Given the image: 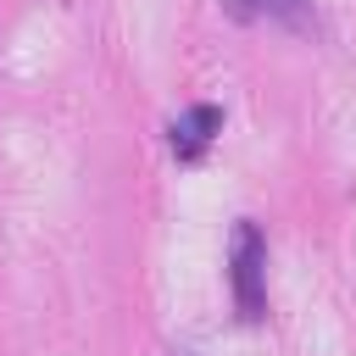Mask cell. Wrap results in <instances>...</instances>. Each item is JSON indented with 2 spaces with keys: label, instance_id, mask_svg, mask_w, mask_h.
I'll return each instance as SVG.
<instances>
[{
  "label": "cell",
  "instance_id": "3",
  "mask_svg": "<svg viewBox=\"0 0 356 356\" xmlns=\"http://www.w3.org/2000/svg\"><path fill=\"white\" fill-rule=\"evenodd\" d=\"M273 11H278L289 28H306V17H312V0H273Z\"/></svg>",
  "mask_w": 356,
  "mask_h": 356
},
{
  "label": "cell",
  "instance_id": "1",
  "mask_svg": "<svg viewBox=\"0 0 356 356\" xmlns=\"http://www.w3.org/2000/svg\"><path fill=\"white\" fill-rule=\"evenodd\" d=\"M228 278H234V306L245 323L267 317V239L256 222H234L228 239Z\"/></svg>",
  "mask_w": 356,
  "mask_h": 356
},
{
  "label": "cell",
  "instance_id": "4",
  "mask_svg": "<svg viewBox=\"0 0 356 356\" xmlns=\"http://www.w3.org/2000/svg\"><path fill=\"white\" fill-rule=\"evenodd\" d=\"M228 6V17H239V22H250L256 11H273V0H222Z\"/></svg>",
  "mask_w": 356,
  "mask_h": 356
},
{
  "label": "cell",
  "instance_id": "5",
  "mask_svg": "<svg viewBox=\"0 0 356 356\" xmlns=\"http://www.w3.org/2000/svg\"><path fill=\"white\" fill-rule=\"evenodd\" d=\"M178 356H184V350H178Z\"/></svg>",
  "mask_w": 356,
  "mask_h": 356
},
{
  "label": "cell",
  "instance_id": "2",
  "mask_svg": "<svg viewBox=\"0 0 356 356\" xmlns=\"http://www.w3.org/2000/svg\"><path fill=\"white\" fill-rule=\"evenodd\" d=\"M217 128H222V111H217V106H189V111L172 122V150H178L184 161H195V156L211 145Z\"/></svg>",
  "mask_w": 356,
  "mask_h": 356
}]
</instances>
